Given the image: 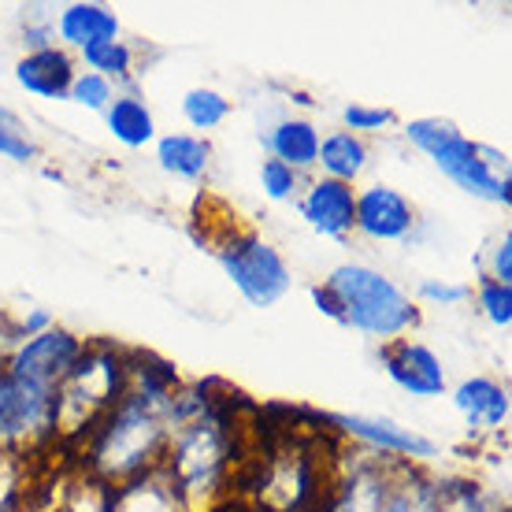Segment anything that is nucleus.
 <instances>
[{
    "label": "nucleus",
    "mask_w": 512,
    "mask_h": 512,
    "mask_svg": "<svg viewBox=\"0 0 512 512\" xmlns=\"http://www.w3.org/2000/svg\"><path fill=\"white\" fill-rule=\"evenodd\" d=\"M327 286H331V294L342 305V323H353L364 334L394 342L397 334L416 327V320H420V312L412 308L409 297L375 268L342 264L327 279Z\"/></svg>",
    "instance_id": "f257e3e1"
},
{
    "label": "nucleus",
    "mask_w": 512,
    "mask_h": 512,
    "mask_svg": "<svg viewBox=\"0 0 512 512\" xmlns=\"http://www.w3.org/2000/svg\"><path fill=\"white\" fill-rule=\"evenodd\" d=\"M405 134L461 190H468L472 197H483V201L509 205V179H498L494 167L483 160V145H472L464 134H457V127H449L442 119H412L409 127H405Z\"/></svg>",
    "instance_id": "f03ea898"
},
{
    "label": "nucleus",
    "mask_w": 512,
    "mask_h": 512,
    "mask_svg": "<svg viewBox=\"0 0 512 512\" xmlns=\"http://www.w3.org/2000/svg\"><path fill=\"white\" fill-rule=\"evenodd\" d=\"M219 260L234 286L242 290V297L256 308H268L286 297L290 290V268L264 238L256 234H234L219 245Z\"/></svg>",
    "instance_id": "7ed1b4c3"
},
{
    "label": "nucleus",
    "mask_w": 512,
    "mask_h": 512,
    "mask_svg": "<svg viewBox=\"0 0 512 512\" xmlns=\"http://www.w3.org/2000/svg\"><path fill=\"white\" fill-rule=\"evenodd\" d=\"M82 353L86 349H82V342H78L75 334L52 327V331L34 334L26 346H19V353L8 360V375H19V379H30V383L56 386L71 375V368L82 360Z\"/></svg>",
    "instance_id": "20e7f679"
},
{
    "label": "nucleus",
    "mask_w": 512,
    "mask_h": 512,
    "mask_svg": "<svg viewBox=\"0 0 512 512\" xmlns=\"http://www.w3.org/2000/svg\"><path fill=\"white\" fill-rule=\"evenodd\" d=\"M56 401H60L56 386L30 383V379L0 372V435L19 438L26 431L56 423V416H60Z\"/></svg>",
    "instance_id": "39448f33"
},
{
    "label": "nucleus",
    "mask_w": 512,
    "mask_h": 512,
    "mask_svg": "<svg viewBox=\"0 0 512 512\" xmlns=\"http://www.w3.org/2000/svg\"><path fill=\"white\" fill-rule=\"evenodd\" d=\"M383 364L390 379L412 397H438L446 390V372L442 360L420 342H394L383 349Z\"/></svg>",
    "instance_id": "423d86ee"
},
{
    "label": "nucleus",
    "mask_w": 512,
    "mask_h": 512,
    "mask_svg": "<svg viewBox=\"0 0 512 512\" xmlns=\"http://www.w3.org/2000/svg\"><path fill=\"white\" fill-rule=\"evenodd\" d=\"M412 223H416L412 205L397 190H390V186H372V190H364L357 197V223L353 227H360L375 242L405 238L412 231Z\"/></svg>",
    "instance_id": "0eeeda50"
},
{
    "label": "nucleus",
    "mask_w": 512,
    "mask_h": 512,
    "mask_svg": "<svg viewBox=\"0 0 512 512\" xmlns=\"http://www.w3.org/2000/svg\"><path fill=\"white\" fill-rule=\"evenodd\" d=\"M301 212L305 219L327 238H346L357 223V197H353V186L349 182H334L320 179L308 197L301 201Z\"/></svg>",
    "instance_id": "6e6552de"
},
{
    "label": "nucleus",
    "mask_w": 512,
    "mask_h": 512,
    "mask_svg": "<svg viewBox=\"0 0 512 512\" xmlns=\"http://www.w3.org/2000/svg\"><path fill=\"white\" fill-rule=\"evenodd\" d=\"M331 423H338V431L360 438L375 449L386 453H405V457H438L435 442L412 435L405 427H397L394 420H372V416H327Z\"/></svg>",
    "instance_id": "1a4fd4ad"
},
{
    "label": "nucleus",
    "mask_w": 512,
    "mask_h": 512,
    "mask_svg": "<svg viewBox=\"0 0 512 512\" xmlns=\"http://www.w3.org/2000/svg\"><path fill=\"white\" fill-rule=\"evenodd\" d=\"M15 78H19V86L30 93H38V97H67L71 93V82H75V67H71V56L64 49H34L26 60H19L15 67Z\"/></svg>",
    "instance_id": "9d476101"
},
{
    "label": "nucleus",
    "mask_w": 512,
    "mask_h": 512,
    "mask_svg": "<svg viewBox=\"0 0 512 512\" xmlns=\"http://www.w3.org/2000/svg\"><path fill=\"white\" fill-rule=\"evenodd\" d=\"M119 34V19L101 4H71L64 15H60V38L78 45V49H90V45H101V41H116Z\"/></svg>",
    "instance_id": "9b49d317"
},
{
    "label": "nucleus",
    "mask_w": 512,
    "mask_h": 512,
    "mask_svg": "<svg viewBox=\"0 0 512 512\" xmlns=\"http://www.w3.org/2000/svg\"><path fill=\"white\" fill-rule=\"evenodd\" d=\"M457 409L468 416L475 427H501L509 420V394L490 379H468L457 386Z\"/></svg>",
    "instance_id": "f8f14e48"
},
{
    "label": "nucleus",
    "mask_w": 512,
    "mask_h": 512,
    "mask_svg": "<svg viewBox=\"0 0 512 512\" xmlns=\"http://www.w3.org/2000/svg\"><path fill=\"white\" fill-rule=\"evenodd\" d=\"M271 149H275V160H282L294 171L297 167H312L320 156V134L305 119H286L271 134Z\"/></svg>",
    "instance_id": "ddd939ff"
},
{
    "label": "nucleus",
    "mask_w": 512,
    "mask_h": 512,
    "mask_svg": "<svg viewBox=\"0 0 512 512\" xmlns=\"http://www.w3.org/2000/svg\"><path fill=\"white\" fill-rule=\"evenodd\" d=\"M316 164H323L327 171V179L334 182H353L364 171L368 164V149H364V141L357 134H331L327 141H320V156H316Z\"/></svg>",
    "instance_id": "4468645a"
},
{
    "label": "nucleus",
    "mask_w": 512,
    "mask_h": 512,
    "mask_svg": "<svg viewBox=\"0 0 512 512\" xmlns=\"http://www.w3.org/2000/svg\"><path fill=\"white\" fill-rule=\"evenodd\" d=\"M208 141L190 138V134H167L156 145V160L164 171H175L182 179H201L208 167Z\"/></svg>",
    "instance_id": "2eb2a0df"
},
{
    "label": "nucleus",
    "mask_w": 512,
    "mask_h": 512,
    "mask_svg": "<svg viewBox=\"0 0 512 512\" xmlns=\"http://www.w3.org/2000/svg\"><path fill=\"white\" fill-rule=\"evenodd\" d=\"M108 130H112L123 145L138 149L145 141H153L156 123H153V112H149L138 97H116V101L108 104Z\"/></svg>",
    "instance_id": "dca6fc26"
},
{
    "label": "nucleus",
    "mask_w": 512,
    "mask_h": 512,
    "mask_svg": "<svg viewBox=\"0 0 512 512\" xmlns=\"http://www.w3.org/2000/svg\"><path fill=\"white\" fill-rule=\"evenodd\" d=\"M182 112L197 130H212L231 116V101L216 90H190L186 101H182Z\"/></svg>",
    "instance_id": "f3484780"
},
{
    "label": "nucleus",
    "mask_w": 512,
    "mask_h": 512,
    "mask_svg": "<svg viewBox=\"0 0 512 512\" xmlns=\"http://www.w3.org/2000/svg\"><path fill=\"white\" fill-rule=\"evenodd\" d=\"M86 52V64L93 67V75L101 71V78L108 75H127L130 71V49L123 41H101V45H90Z\"/></svg>",
    "instance_id": "a211bd4d"
},
{
    "label": "nucleus",
    "mask_w": 512,
    "mask_h": 512,
    "mask_svg": "<svg viewBox=\"0 0 512 512\" xmlns=\"http://www.w3.org/2000/svg\"><path fill=\"white\" fill-rule=\"evenodd\" d=\"M67 97L78 104H86V108H108V104H112V82L101 75H93V71H86V75H75Z\"/></svg>",
    "instance_id": "6ab92c4d"
},
{
    "label": "nucleus",
    "mask_w": 512,
    "mask_h": 512,
    "mask_svg": "<svg viewBox=\"0 0 512 512\" xmlns=\"http://www.w3.org/2000/svg\"><path fill=\"white\" fill-rule=\"evenodd\" d=\"M0 156L19 160V164H26V160L34 156V145L26 141V134L19 130L12 112H4V108H0Z\"/></svg>",
    "instance_id": "aec40b11"
},
{
    "label": "nucleus",
    "mask_w": 512,
    "mask_h": 512,
    "mask_svg": "<svg viewBox=\"0 0 512 512\" xmlns=\"http://www.w3.org/2000/svg\"><path fill=\"white\" fill-rule=\"evenodd\" d=\"M479 297H483V308H487V316L498 327H509L512 323V286H501V282L487 279L483 282V290H479Z\"/></svg>",
    "instance_id": "412c9836"
},
{
    "label": "nucleus",
    "mask_w": 512,
    "mask_h": 512,
    "mask_svg": "<svg viewBox=\"0 0 512 512\" xmlns=\"http://www.w3.org/2000/svg\"><path fill=\"white\" fill-rule=\"evenodd\" d=\"M260 182H264L268 197L282 201V197H290V193H294L297 171H294V167H286L282 160H264V167H260Z\"/></svg>",
    "instance_id": "4be33fe9"
},
{
    "label": "nucleus",
    "mask_w": 512,
    "mask_h": 512,
    "mask_svg": "<svg viewBox=\"0 0 512 512\" xmlns=\"http://www.w3.org/2000/svg\"><path fill=\"white\" fill-rule=\"evenodd\" d=\"M386 123H394L390 108H368V104H349L346 108V127L353 130H379Z\"/></svg>",
    "instance_id": "5701e85b"
},
{
    "label": "nucleus",
    "mask_w": 512,
    "mask_h": 512,
    "mask_svg": "<svg viewBox=\"0 0 512 512\" xmlns=\"http://www.w3.org/2000/svg\"><path fill=\"white\" fill-rule=\"evenodd\" d=\"M423 297H431V301H442V305H461L472 297L468 286H446V282H423Z\"/></svg>",
    "instance_id": "b1692460"
},
{
    "label": "nucleus",
    "mask_w": 512,
    "mask_h": 512,
    "mask_svg": "<svg viewBox=\"0 0 512 512\" xmlns=\"http://www.w3.org/2000/svg\"><path fill=\"white\" fill-rule=\"evenodd\" d=\"M494 282L501 286H512V238L505 234L501 245L494 249Z\"/></svg>",
    "instance_id": "393cba45"
},
{
    "label": "nucleus",
    "mask_w": 512,
    "mask_h": 512,
    "mask_svg": "<svg viewBox=\"0 0 512 512\" xmlns=\"http://www.w3.org/2000/svg\"><path fill=\"white\" fill-rule=\"evenodd\" d=\"M312 301L320 305L323 316H331V320H342V305H338V297L331 294V286H316V290H312Z\"/></svg>",
    "instance_id": "a878e982"
}]
</instances>
